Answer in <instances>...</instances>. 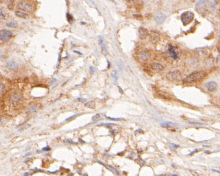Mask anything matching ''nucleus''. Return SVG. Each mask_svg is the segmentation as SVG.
Wrapping results in <instances>:
<instances>
[{
  "mask_svg": "<svg viewBox=\"0 0 220 176\" xmlns=\"http://www.w3.org/2000/svg\"><path fill=\"white\" fill-rule=\"evenodd\" d=\"M206 76V73L205 71H195L188 75L183 79V81L186 83H193L203 79Z\"/></svg>",
  "mask_w": 220,
  "mask_h": 176,
  "instance_id": "f257e3e1",
  "label": "nucleus"
},
{
  "mask_svg": "<svg viewBox=\"0 0 220 176\" xmlns=\"http://www.w3.org/2000/svg\"><path fill=\"white\" fill-rule=\"evenodd\" d=\"M194 18V14L191 11H186L181 15V20L183 24L186 26L192 21Z\"/></svg>",
  "mask_w": 220,
  "mask_h": 176,
  "instance_id": "f03ea898",
  "label": "nucleus"
},
{
  "mask_svg": "<svg viewBox=\"0 0 220 176\" xmlns=\"http://www.w3.org/2000/svg\"><path fill=\"white\" fill-rule=\"evenodd\" d=\"M166 77L169 81H178L181 78V74L179 71H170L166 74Z\"/></svg>",
  "mask_w": 220,
  "mask_h": 176,
  "instance_id": "7ed1b4c3",
  "label": "nucleus"
},
{
  "mask_svg": "<svg viewBox=\"0 0 220 176\" xmlns=\"http://www.w3.org/2000/svg\"><path fill=\"white\" fill-rule=\"evenodd\" d=\"M18 7L23 10L28 12H32L34 10V7L32 4L26 1H20L18 3Z\"/></svg>",
  "mask_w": 220,
  "mask_h": 176,
  "instance_id": "20e7f679",
  "label": "nucleus"
},
{
  "mask_svg": "<svg viewBox=\"0 0 220 176\" xmlns=\"http://www.w3.org/2000/svg\"><path fill=\"white\" fill-rule=\"evenodd\" d=\"M13 36V33L9 30L3 29L0 33V39L2 41H6L10 39V38Z\"/></svg>",
  "mask_w": 220,
  "mask_h": 176,
  "instance_id": "39448f33",
  "label": "nucleus"
},
{
  "mask_svg": "<svg viewBox=\"0 0 220 176\" xmlns=\"http://www.w3.org/2000/svg\"><path fill=\"white\" fill-rule=\"evenodd\" d=\"M149 37H150V40L151 41L152 43H156L159 41L160 39V34L159 33H158L157 31H151L150 33V34H149Z\"/></svg>",
  "mask_w": 220,
  "mask_h": 176,
  "instance_id": "423d86ee",
  "label": "nucleus"
},
{
  "mask_svg": "<svg viewBox=\"0 0 220 176\" xmlns=\"http://www.w3.org/2000/svg\"><path fill=\"white\" fill-rule=\"evenodd\" d=\"M206 89L209 92H213L217 88V84L215 81H209L207 82L205 84Z\"/></svg>",
  "mask_w": 220,
  "mask_h": 176,
  "instance_id": "0eeeda50",
  "label": "nucleus"
},
{
  "mask_svg": "<svg viewBox=\"0 0 220 176\" xmlns=\"http://www.w3.org/2000/svg\"><path fill=\"white\" fill-rule=\"evenodd\" d=\"M149 35V31L147 29L141 27L139 29V36L141 39H145Z\"/></svg>",
  "mask_w": 220,
  "mask_h": 176,
  "instance_id": "6e6552de",
  "label": "nucleus"
},
{
  "mask_svg": "<svg viewBox=\"0 0 220 176\" xmlns=\"http://www.w3.org/2000/svg\"><path fill=\"white\" fill-rule=\"evenodd\" d=\"M20 99H21L20 96L19 95L18 93H16V92H14V93H13L12 94H11L10 98V101H11V103H13V104H17L18 102H19V101H20Z\"/></svg>",
  "mask_w": 220,
  "mask_h": 176,
  "instance_id": "1a4fd4ad",
  "label": "nucleus"
},
{
  "mask_svg": "<svg viewBox=\"0 0 220 176\" xmlns=\"http://www.w3.org/2000/svg\"><path fill=\"white\" fill-rule=\"evenodd\" d=\"M139 58L143 61H148L151 57V54L147 51H142L139 55Z\"/></svg>",
  "mask_w": 220,
  "mask_h": 176,
  "instance_id": "9d476101",
  "label": "nucleus"
},
{
  "mask_svg": "<svg viewBox=\"0 0 220 176\" xmlns=\"http://www.w3.org/2000/svg\"><path fill=\"white\" fill-rule=\"evenodd\" d=\"M168 51L170 53V56L174 59H176L178 57V53L174 49V48L172 45H170L168 47Z\"/></svg>",
  "mask_w": 220,
  "mask_h": 176,
  "instance_id": "9b49d317",
  "label": "nucleus"
},
{
  "mask_svg": "<svg viewBox=\"0 0 220 176\" xmlns=\"http://www.w3.org/2000/svg\"><path fill=\"white\" fill-rule=\"evenodd\" d=\"M6 66L9 69L13 70V71H16L18 68V66L16 63L13 60H9L6 63Z\"/></svg>",
  "mask_w": 220,
  "mask_h": 176,
  "instance_id": "f8f14e48",
  "label": "nucleus"
},
{
  "mask_svg": "<svg viewBox=\"0 0 220 176\" xmlns=\"http://www.w3.org/2000/svg\"><path fill=\"white\" fill-rule=\"evenodd\" d=\"M99 44L101 45V50H102V53L104 55L106 56L108 53L107 48H106V46L105 43H104V40H103V38L102 36H99Z\"/></svg>",
  "mask_w": 220,
  "mask_h": 176,
  "instance_id": "ddd939ff",
  "label": "nucleus"
},
{
  "mask_svg": "<svg viewBox=\"0 0 220 176\" xmlns=\"http://www.w3.org/2000/svg\"><path fill=\"white\" fill-rule=\"evenodd\" d=\"M151 68L152 69L155 71H161L164 69V67L160 63H152L151 64Z\"/></svg>",
  "mask_w": 220,
  "mask_h": 176,
  "instance_id": "4468645a",
  "label": "nucleus"
},
{
  "mask_svg": "<svg viewBox=\"0 0 220 176\" xmlns=\"http://www.w3.org/2000/svg\"><path fill=\"white\" fill-rule=\"evenodd\" d=\"M98 162H99V164H102V165H103V166L105 167H106V169H108L109 171H111V172H113V173H114V174H115L119 175V174H120V173H119L117 169H115V168H114V167H113L111 166V165H108V164H104V163H103V162H99V161H98Z\"/></svg>",
  "mask_w": 220,
  "mask_h": 176,
  "instance_id": "2eb2a0df",
  "label": "nucleus"
},
{
  "mask_svg": "<svg viewBox=\"0 0 220 176\" xmlns=\"http://www.w3.org/2000/svg\"><path fill=\"white\" fill-rule=\"evenodd\" d=\"M165 19H166V16L163 13L157 14L155 17V20L157 23H161V22H163Z\"/></svg>",
  "mask_w": 220,
  "mask_h": 176,
  "instance_id": "dca6fc26",
  "label": "nucleus"
},
{
  "mask_svg": "<svg viewBox=\"0 0 220 176\" xmlns=\"http://www.w3.org/2000/svg\"><path fill=\"white\" fill-rule=\"evenodd\" d=\"M15 14L16 16H17L19 18H24V19H28L29 18V15L24 13H23L21 11H18V10H16L15 11Z\"/></svg>",
  "mask_w": 220,
  "mask_h": 176,
  "instance_id": "f3484780",
  "label": "nucleus"
},
{
  "mask_svg": "<svg viewBox=\"0 0 220 176\" xmlns=\"http://www.w3.org/2000/svg\"><path fill=\"white\" fill-rule=\"evenodd\" d=\"M162 127H174L175 124H174L172 122H165L162 123L161 124Z\"/></svg>",
  "mask_w": 220,
  "mask_h": 176,
  "instance_id": "a211bd4d",
  "label": "nucleus"
},
{
  "mask_svg": "<svg viewBox=\"0 0 220 176\" xmlns=\"http://www.w3.org/2000/svg\"><path fill=\"white\" fill-rule=\"evenodd\" d=\"M6 26L10 28H16L18 26V24L16 22L14 21H10V22H6Z\"/></svg>",
  "mask_w": 220,
  "mask_h": 176,
  "instance_id": "6ab92c4d",
  "label": "nucleus"
},
{
  "mask_svg": "<svg viewBox=\"0 0 220 176\" xmlns=\"http://www.w3.org/2000/svg\"><path fill=\"white\" fill-rule=\"evenodd\" d=\"M85 106L86 107H87V108L94 109L95 108V103L94 101H89V102H88L85 104Z\"/></svg>",
  "mask_w": 220,
  "mask_h": 176,
  "instance_id": "aec40b11",
  "label": "nucleus"
},
{
  "mask_svg": "<svg viewBox=\"0 0 220 176\" xmlns=\"http://www.w3.org/2000/svg\"><path fill=\"white\" fill-rule=\"evenodd\" d=\"M7 16V13L6 12L5 10L3 8L1 9V11H0V18L1 19H5Z\"/></svg>",
  "mask_w": 220,
  "mask_h": 176,
  "instance_id": "412c9836",
  "label": "nucleus"
},
{
  "mask_svg": "<svg viewBox=\"0 0 220 176\" xmlns=\"http://www.w3.org/2000/svg\"><path fill=\"white\" fill-rule=\"evenodd\" d=\"M105 126L106 127H111L112 126H116V124H113V123H106V124H99L98 125V126Z\"/></svg>",
  "mask_w": 220,
  "mask_h": 176,
  "instance_id": "4be33fe9",
  "label": "nucleus"
},
{
  "mask_svg": "<svg viewBox=\"0 0 220 176\" xmlns=\"http://www.w3.org/2000/svg\"><path fill=\"white\" fill-rule=\"evenodd\" d=\"M0 90H1V94L4 93L6 91L5 86L2 82H1V83H0Z\"/></svg>",
  "mask_w": 220,
  "mask_h": 176,
  "instance_id": "5701e85b",
  "label": "nucleus"
},
{
  "mask_svg": "<svg viewBox=\"0 0 220 176\" xmlns=\"http://www.w3.org/2000/svg\"><path fill=\"white\" fill-rule=\"evenodd\" d=\"M100 117H101L100 114H96V115H95V116H93L92 120L93 121H98L99 119H100Z\"/></svg>",
  "mask_w": 220,
  "mask_h": 176,
  "instance_id": "b1692460",
  "label": "nucleus"
},
{
  "mask_svg": "<svg viewBox=\"0 0 220 176\" xmlns=\"http://www.w3.org/2000/svg\"><path fill=\"white\" fill-rule=\"evenodd\" d=\"M112 76H113V77L114 79V81H116L118 79V73L115 71H113V72L112 73Z\"/></svg>",
  "mask_w": 220,
  "mask_h": 176,
  "instance_id": "393cba45",
  "label": "nucleus"
},
{
  "mask_svg": "<svg viewBox=\"0 0 220 176\" xmlns=\"http://www.w3.org/2000/svg\"><path fill=\"white\" fill-rule=\"evenodd\" d=\"M37 109H38V108H37L36 106H31V108H30V109H29V110H28V111H29V112H35V111L37 110Z\"/></svg>",
  "mask_w": 220,
  "mask_h": 176,
  "instance_id": "a878e982",
  "label": "nucleus"
},
{
  "mask_svg": "<svg viewBox=\"0 0 220 176\" xmlns=\"http://www.w3.org/2000/svg\"><path fill=\"white\" fill-rule=\"evenodd\" d=\"M66 17H67V20H68L69 22H71V21H73V20L72 16H71V14H68V13H67Z\"/></svg>",
  "mask_w": 220,
  "mask_h": 176,
  "instance_id": "bb28decb",
  "label": "nucleus"
},
{
  "mask_svg": "<svg viewBox=\"0 0 220 176\" xmlns=\"http://www.w3.org/2000/svg\"><path fill=\"white\" fill-rule=\"evenodd\" d=\"M126 1L128 3V5L130 6L134 5L136 3V1Z\"/></svg>",
  "mask_w": 220,
  "mask_h": 176,
  "instance_id": "cd10ccee",
  "label": "nucleus"
},
{
  "mask_svg": "<svg viewBox=\"0 0 220 176\" xmlns=\"http://www.w3.org/2000/svg\"><path fill=\"white\" fill-rule=\"evenodd\" d=\"M78 116V114H76V115H73V116H71V117H68V118H67L66 119V121H70V120H72V119H73L74 118V117H76V116Z\"/></svg>",
  "mask_w": 220,
  "mask_h": 176,
  "instance_id": "c85d7f7f",
  "label": "nucleus"
},
{
  "mask_svg": "<svg viewBox=\"0 0 220 176\" xmlns=\"http://www.w3.org/2000/svg\"><path fill=\"white\" fill-rule=\"evenodd\" d=\"M13 3H14V2H13V1H10V2H9V4H8V8L10 9H11V8H12V7H13Z\"/></svg>",
  "mask_w": 220,
  "mask_h": 176,
  "instance_id": "c756f323",
  "label": "nucleus"
},
{
  "mask_svg": "<svg viewBox=\"0 0 220 176\" xmlns=\"http://www.w3.org/2000/svg\"><path fill=\"white\" fill-rule=\"evenodd\" d=\"M89 69H90L91 74H93V73L95 71V68L93 67V66H90V67H89Z\"/></svg>",
  "mask_w": 220,
  "mask_h": 176,
  "instance_id": "7c9ffc66",
  "label": "nucleus"
},
{
  "mask_svg": "<svg viewBox=\"0 0 220 176\" xmlns=\"http://www.w3.org/2000/svg\"><path fill=\"white\" fill-rule=\"evenodd\" d=\"M108 119H111V120H115V121H120V120H122L123 119H121V118H113V117H107Z\"/></svg>",
  "mask_w": 220,
  "mask_h": 176,
  "instance_id": "2f4dec72",
  "label": "nucleus"
},
{
  "mask_svg": "<svg viewBox=\"0 0 220 176\" xmlns=\"http://www.w3.org/2000/svg\"><path fill=\"white\" fill-rule=\"evenodd\" d=\"M50 149H51L50 147L48 146H46V147H44V148H43V151H49Z\"/></svg>",
  "mask_w": 220,
  "mask_h": 176,
  "instance_id": "473e14b6",
  "label": "nucleus"
},
{
  "mask_svg": "<svg viewBox=\"0 0 220 176\" xmlns=\"http://www.w3.org/2000/svg\"><path fill=\"white\" fill-rule=\"evenodd\" d=\"M32 174V173H31V172H26V173H24V175H23V176H31V175Z\"/></svg>",
  "mask_w": 220,
  "mask_h": 176,
  "instance_id": "72a5a7b5",
  "label": "nucleus"
},
{
  "mask_svg": "<svg viewBox=\"0 0 220 176\" xmlns=\"http://www.w3.org/2000/svg\"><path fill=\"white\" fill-rule=\"evenodd\" d=\"M198 151V149H195V150H194L193 151H192V152H190V153H189V154H188V155H193V154L194 153H195V152H197V151Z\"/></svg>",
  "mask_w": 220,
  "mask_h": 176,
  "instance_id": "f704fd0d",
  "label": "nucleus"
},
{
  "mask_svg": "<svg viewBox=\"0 0 220 176\" xmlns=\"http://www.w3.org/2000/svg\"><path fill=\"white\" fill-rule=\"evenodd\" d=\"M141 132H143V131L142 130H140V129H138V130H136V131H135V132H134V134H136V135H137V134H138V133H141Z\"/></svg>",
  "mask_w": 220,
  "mask_h": 176,
  "instance_id": "c9c22d12",
  "label": "nucleus"
},
{
  "mask_svg": "<svg viewBox=\"0 0 220 176\" xmlns=\"http://www.w3.org/2000/svg\"><path fill=\"white\" fill-rule=\"evenodd\" d=\"M170 147H171V149H173V148H176V147H178L179 146V145H175V144H172L171 145H170Z\"/></svg>",
  "mask_w": 220,
  "mask_h": 176,
  "instance_id": "e433bc0d",
  "label": "nucleus"
},
{
  "mask_svg": "<svg viewBox=\"0 0 220 176\" xmlns=\"http://www.w3.org/2000/svg\"><path fill=\"white\" fill-rule=\"evenodd\" d=\"M217 63L219 64V65H220V55L217 58Z\"/></svg>",
  "mask_w": 220,
  "mask_h": 176,
  "instance_id": "4c0bfd02",
  "label": "nucleus"
},
{
  "mask_svg": "<svg viewBox=\"0 0 220 176\" xmlns=\"http://www.w3.org/2000/svg\"><path fill=\"white\" fill-rule=\"evenodd\" d=\"M118 89H119V91H120V92H121V93L123 94V90H122V89H121V88H120V86H118Z\"/></svg>",
  "mask_w": 220,
  "mask_h": 176,
  "instance_id": "58836bf2",
  "label": "nucleus"
},
{
  "mask_svg": "<svg viewBox=\"0 0 220 176\" xmlns=\"http://www.w3.org/2000/svg\"><path fill=\"white\" fill-rule=\"evenodd\" d=\"M190 123H191V124H194L201 125V123H199V122H190Z\"/></svg>",
  "mask_w": 220,
  "mask_h": 176,
  "instance_id": "ea45409f",
  "label": "nucleus"
},
{
  "mask_svg": "<svg viewBox=\"0 0 220 176\" xmlns=\"http://www.w3.org/2000/svg\"><path fill=\"white\" fill-rule=\"evenodd\" d=\"M74 53H76L79 54V55H81V53H79V52H78V51H74Z\"/></svg>",
  "mask_w": 220,
  "mask_h": 176,
  "instance_id": "a19ab883",
  "label": "nucleus"
},
{
  "mask_svg": "<svg viewBox=\"0 0 220 176\" xmlns=\"http://www.w3.org/2000/svg\"><path fill=\"white\" fill-rule=\"evenodd\" d=\"M78 100H79V101H86V99H80V98H79V99H78Z\"/></svg>",
  "mask_w": 220,
  "mask_h": 176,
  "instance_id": "79ce46f5",
  "label": "nucleus"
},
{
  "mask_svg": "<svg viewBox=\"0 0 220 176\" xmlns=\"http://www.w3.org/2000/svg\"><path fill=\"white\" fill-rule=\"evenodd\" d=\"M172 176H178V175H177V174H173V175H172Z\"/></svg>",
  "mask_w": 220,
  "mask_h": 176,
  "instance_id": "37998d69",
  "label": "nucleus"
},
{
  "mask_svg": "<svg viewBox=\"0 0 220 176\" xmlns=\"http://www.w3.org/2000/svg\"><path fill=\"white\" fill-rule=\"evenodd\" d=\"M68 176H71V174H69V175H68Z\"/></svg>",
  "mask_w": 220,
  "mask_h": 176,
  "instance_id": "c03bdc74",
  "label": "nucleus"
},
{
  "mask_svg": "<svg viewBox=\"0 0 220 176\" xmlns=\"http://www.w3.org/2000/svg\"></svg>",
  "mask_w": 220,
  "mask_h": 176,
  "instance_id": "a18cd8bd",
  "label": "nucleus"
}]
</instances>
